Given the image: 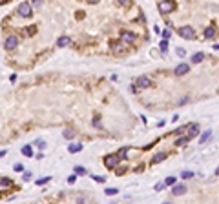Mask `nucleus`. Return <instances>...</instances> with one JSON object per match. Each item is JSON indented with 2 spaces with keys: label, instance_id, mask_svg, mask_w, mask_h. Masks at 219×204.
Masks as SVG:
<instances>
[{
  "label": "nucleus",
  "instance_id": "f8f14e48",
  "mask_svg": "<svg viewBox=\"0 0 219 204\" xmlns=\"http://www.w3.org/2000/svg\"><path fill=\"white\" fill-rule=\"evenodd\" d=\"M184 73H188V64H179L175 67V75H184Z\"/></svg>",
  "mask_w": 219,
  "mask_h": 204
},
{
  "label": "nucleus",
  "instance_id": "9b49d317",
  "mask_svg": "<svg viewBox=\"0 0 219 204\" xmlns=\"http://www.w3.org/2000/svg\"><path fill=\"white\" fill-rule=\"evenodd\" d=\"M62 135H64V139H73L75 135H77V131H75L73 128H66V129L62 131Z\"/></svg>",
  "mask_w": 219,
  "mask_h": 204
},
{
  "label": "nucleus",
  "instance_id": "ea45409f",
  "mask_svg": "<svg viewBox=\"0 0 219 204\" xmlns=\"http://www.w3.org/2000/svg\"><path fill=\"white\" fill-rule=\"evenodd\" d=\"M117 4H121V6H124V4H128V0H117Z\"/></svg>",
  "mask_w": 219,
  "mask_h": 204
},
{
  "label": "nucleus",
  "instance_id": "f704fd0d",
  "mask_svg": "<svg viewBox=\"0 0 219 204\" xmlns=\"http://www.w3.org/2000/svg\"><path fill=\"white\" fill-rule=\"evenodd\" d=\"M33 6H35V7H40V6H42V0H33Z\"/></svg>",
  "mask_w": 219,
  "mask_h": 204
},
{
  "label": "nucleus",
  "instance_id": "c9c22d12",
  "mask_svg": "<svg viewBox=\"0 0 219 204\" xmlns=\"http://www.w3.org/2000/svg\"><path fill=\"white\" fill-rule=\"evenodd\" d=\"M22 170H24V166H22V164H15V171H22Z\"/></svg>",
  "mask_w": 219,
  "mask_h": 204
},
{
  "label": "nucleus",
  "instance_id": "423d86ee",
  "mask_svg": "<svg viewBox=\"0 0 219 204\" xmlns=\"http://www.w3.org/2000/svg\"><path fill=\"white\" fill-rule=\"evenodd\" d=\"M110 46H112V51L113 53H121V51H124V42H117V40H113V42H110Z\"/></svg>",
  "mask_w": 219,
  "mask_h": 204
},
{
  "label": "nucleus",
  "instance_id": "20e7f679",
  "mask_svg": "<svg viewBox=\"0 0 219 204\" xmlns=\"http://www.w3.org/2000/svg\"><path fill=\"white\" fill-rule=\"evenodd\" d=\"M16 46H18V38H16L15 35H9V37L6 38V42H4V48H6L8 51H13Z\"/></svg>",
  "mask_w": 219,
  "mask_h": 204
},
{
  "label": "nucleus",
  "instance_id": "a211bd4d",
  "mask_svg": "<svg viewBox=\"0 0 219 204\" xmlns=\"http://www.w3.org/2000/svg\"><path fill=\"white\" fill-rule=\"evenodd\" d=\"M203 58H205V55H203V53H194V55H192V62H194V64L201 62Z\"/></svg>",
  "mask_w": 219,
  "mask_h": 204
},
{
  "label": "nucleus",
  "instance_id": "aec40b11",
  "mask_svg": "<svg viewBox=\"0 0 219 204\" xmlns=\"http://www.w3.org/2000/svg\"><path fill=\"white\" fill-rule=\"evenodd\" d=\"M188 140H190V137H188V135H186V137H181V139H177V140H175V146H184Z\"/></svg>",
  "mask_w": 219,
  "mask_h": 204
},
{
  "label": "nucleus",
  "instance_id": "5701e85b",
  "mask_svg": "<svg viewBox=\"0 0 219 204\" xmlns=\"http://www.w3.org/2000/svg\"><path fill=\"white\" fill-rule=\"evenodd\" d=\"M104 193H106V195H117V193H119V190H117V188H106V190H104Z\"/></svg>",
  "mask_w": 219,
  "mask_h": 204
},
{
  "label": "nucleus",
  "instance_id": "e433bc0d",
  "mask_svg": "<svg viewBox=\"0 0 219 204\" xmlns=\"http://www.w3.org/2000/svg\"><path fill=\"white\" fill-rule=\"evenodd\" d=\"M163 188H164V182H159V184H157V186H155V190H157V191H161V190H163Z\"/></svg>",
  "mask_w": 219,
  "mask_h": 204
},
{
  "label": "nucleus",
  "instance_id": "ddd939ff",
  "mask_svg": "<svg viewBox=\"0 0 219 204\" xmlns=\"http://www.w3.org/2000/svg\"><path fill=\"white\" fill-rule=\"evenodd\" d=\"M164 158H166V153H164V151H161V153H157V155H153L152 162H153V164H157V162H163Z\"/></svg>",
  "mask_w": 219,
  "mask_h": 204
},
{
  "label": "nucleus",
  "instance_id": "a878e982",
  "mask_svg": "<svg viewBox=\"0 0 219 204\" xmlns=\"http://www.w3.org/2000/svg\"><path fill=\"white\" fill-rule=\"evenodd\" d=\"M164 184H166V186H173V184H175V179H173V177H168V179L164 180Z\"/></svg>",
  "mask_w": 219,
  "mask_h": 204
},
{
  "label": "nucleus",
  "instance_id": "c85d7f7f",
  "mask_svg": "<svg viewBox=\"0 0 219 204\" xmlns=\"http://www.w3.org/2000/svg\"><path fill=\"white\" fill-rule=\"evenodd\" d=\"M93 126H95V128H100V117H99V115L93 119Z\"/></svg>",
  "mask_w": 219,
  "mask_h": 204
},
{
  "label": "nucleus",
  "instance_id": "473e14b6",
  "mask_svg": "<svg viewBox=\"0 0 219 204\" xmlns=\"http://www.w3.org/2000/svg\"><path fill=\"white\" fill-rule=\"evenodd\" d=\"M92 179L97 180V182H104V177H95V175H92Z\"/></svg>",
  "mask_w": 219,
  "mask_h": 204
},
{
  "label": "nucleus",
  "instance_id": "1a4fd4ad",
  "mask_svg": "<svg viewBox=\"0 0 219 204\" xmlns=\"http://www.w3.org/2000/svg\"><path fill=\"white\" fill-rule=\"evenodd\" d=\"M137 86H141V87H150V86H152V80H150L148 77H139V78H137Z\"/></svg>",
  "mask_w": 219,
  "mask_h": 204
},
{
  "label": "nucleus",
  "instance_id": "c03bdc74",
  "mask_svg": "<svg viewBox=\"0 0 219 204\" xmlns=\"http://www.w3.org/2000/svg\"><path fill=\"white\" fill-rule=\"evenodd\" d=\"M215 175H219V168H217V170H215Z\"/></svg>",
  "mask_w": 219,
  "mask_h": 204
},
{
  "label": "nucleus",
  "instance_id": "37998d69",
  "mask_svg": "<svg viewBox=\"0 0 219 204\" xmlns=\"http://www.w3.org/2000/svg\"><path fill=\"white\" fill-rule=\"evenodd\" d=\"M6 2H9V0H0V6H2V4H6Z\"/></svg>",
  "mask_w": 219,
  "mask_h": 204
},
{
  "label": "nucleus",
  "instance_id": "39448f33",
  "mask_svg": "<svg viewBox=\"0 0 219 204\" xmlns=\"http://www.w3.org/2000/svg\"><path fill=\"white\" fill-rule=\"evenodd\" d=\"M179 35H181L183 38H194V37H195V29H194L192 26H183V28L179 29Z\"/></svg>",
  "mask_w": 219,
  "mask_h": 204
},
{
  "label": "nucleus",
  "instance_id": "7c9ffc66",
  "mask_svg": "<svg viewBox=\"0 0 219 204\" xmlns=\"http://www.w3.org/2000/svg\"><path fill=\"white\" fill-rule=\"evenodd\" d=\"M170 37H172V33H170L168 29H166V31H163V38H164V40H168Z\"/></svg>",
  "mask_w": 219,
  "mask_h": 204
},
{
  "label": "nucleus",
  "instance_id": "6e6552de",
  "mask_svg": "<svg viewBox=\"0 0 219 204\" xmlns=\"http://www.w3.org/2000/svg\"><path fill=\"white\" fill-rule=\"evenodd\" d=\"M121 38H122V42H124V44H130V42H135V35H134V33H128V31H122Z\"/></svg>",
  "mask_w": 219,
  "mask_h": 204
},
{
  "label": "nucleus",
  "instance_id": "4468645a",
  "mask_svg": "<svg viewBox=\"0 0 219 204\" xmlns=\"http://www.w3.org/2000/svg\"><path fill=\"white\" fill-rule=\"evenodd\" d=\"M68 151H70V153H79V151H82V144H79V142L70 144V146H68Z\"/></svg>",
  "mask_w": 219,
  "mask_h": 204
},
{
  "label": "nucleus",
  "instance_id": "58836bf2",
  "mask_svg": "<svg viewBox=\"0 0 219 204\" xmlns=\"http://www.w3.org/2000/svg\"><path fill=\"white\" fill-rule=\"evenodd\" d=\"M68 182H70V184H73V182H75V175H71V177L68 179Z\"/></svg>",
  "mask_w": 219,
  "mask_h": 204
},
{
  "label": "nucleus",
  "instance_id": "dca6fc26",
  "mask_svg": "<svg viewBox=\"0 0 219 204\" xmlns=\"http://www.w3.org/2000/svg\"><path fill=\"white\" fill-rule=\"evenodd\" d=\"M210 137H212V129H208V131H205V133L201 135V139H199V144H205V142H206V140H208Z\"/></svg>",
  "mask_w": 219,
  "mask_h": 204
},
{
  "label": "nucleus",
  "instance_id": "f257e3e1",
  "mask_svg": "<svg viewBox=\"0 0 219 204\" xmlns=\"http://www.w3.org/2000/svg\"><path fill=\"white\" fill-rule=\"evenodd\" d=\"M175 9V2L173 0H163V2H159V11L163 15H168Z\"/></svg>",
  "mask_w": 219,
  "mask_h": 204
},
{
  "label": "nucleus",
  "instance_id": "4be33fe9",
  "mask_svg": "<svg viewBox=\"0 0 219 204\" xmlns=\"http://www.w3.org/2000/svg\"><path fill=\"white\" fill-rule=\"evenodd\" d=\"M159 49H161V53H168V40H163V42H161Z\"/></svg>",
  "mask_w": 219,
  "mask_h": 204
},
{
  "label": "nucleus",
  "instance_id": "f3484780",
  "mask_svg": "<svg viewBox=\"0 0 219 204\" xmlns=\"http://www.w3.org/2000/svg\"><path fill=\"white\" fill-rule=\"evenodd\" d=\"M205 37L206 38H214L215 37V28H206L205 29Z\"/></svg>",
  "mask_w": 219,
  "mask_h": 204
},
{
  "label": "nucleus",
  "instance_id": "c756f323",
  "mask_svg": "<svg viewBox=\"0 0 219 204\" xmlns=\"http://www.w3.org/2000/svg\"><path fill=\"white\" fill-rule=\"evenodd\" d=\"M175 53H177L179 57H184V55H186V51H184L183 48H177V49H175Z\"/></svg>",
  "mask_w": 219,
  "mask_h": 204
},
{
  "label": "nucleus",
  "instance_id": "b1692460",
  "mask_svg": "<svg viewBox=\"0 0 219 204\" xmlns=\"http://www.w3.org/2000/svg\"><path fill=\"white\" fill-rule=\"evenodd\" d=\"M0 184H2V186H11V179H8V177L0 179Z\"/></svg>",
  "mask_w": 219,
  "mask_h": 204
},
{
  "label": "nucleus",
  "instance_id": "a19ab883",
  "mask_svg": "<svg viewBox=\"0 0 219 204\" xmlns=\"http://www.w3.org/2000/svg\"><path fill=\"white\" fill-rule=\"evenodd\" d=\"M6 153H8V151H6V149H2V151H0V157H4Z\"/></svg>",
  "mask_w": 219,
  "mask_h": 204
},
{
  "label": "nucleus",
  "instance_id": "9d476101",
  "mask_svg": "<svg viewBox=\"0 0 219 204\" xmlns=\"http://www.w3.org/2000/svg\"><path fill=\"white\" fill-rule=\"evenodd\" d=\"M197 133H199V126H197V124H190L188 126V137L192 139V137H195Z\"/></svg>",
  "mask_w": 219,
  "mask_h": 204
},
{
  "label": "nucleus",
  "instance_id": "79ce46f5",
  "mask_svg": "<svg viewBox=\"0 0 219 204\" xmlns=\"http://www.w3.org/2000/svg\"><path fill=\"white\" fill-rule=\"evenodd\" d=\"M88 2H90V4H97V2H99V0H88Z\"/></svg>",
  "mask_w": 219,
  "mask_h": 204
},
{
  "label": "nucleus",
  "instance_id": "6ab92c4d",
  "mask_svg": "<svg viewBox=\"0 0 219 204\" xmlns=\"http://www.w3.org/2000/svg\"><path fill=\"white\" fill-rule=\"evenodd\" d=\"M128 149H130V148H121V149L117 151V157L121 158V161H122V158H126V155H128Z\"/></svg>",
  "mask_w": 219,
  "mask_h": 204
},
{
  "label": "nucleus",
  "instance_id": "7ed1b4c3",
  "mask_svg": "<svg viewBox=\"0 0 219 204\" xmlns=\"http://www.w3.org/2000/svg\"><path fill=\"white\" fill-rule=\"evenodd\" d=\"M119 162H121V158L117 157V153H115V155H108V157H106V161H104L106 168H110V170L117 168V164H119Z\"/></svg>",
  "mask_w": 219,
  "mask_h": 204
},
{
  "label": "nucleus",
  "instance_id": "cd10ccee",
  "mask_svg": "<svg viewBox=\"0 0 219 204\" xmlns=\"http://www.w3.org/2000/svg\"><path fill=\"white\" fill-rule=\"evenodd\" d=\"M48 180H50V177H44V179H38V180H37V184H38V186H42V184H46Z\"/></svg>",
  "mask_w": 219,
  "mask_h": 204
},
{
  "label": "nucleus",
  "instance_id": "2eb2a0df",
  "mask_svg": "<svg viewBox=\"0 0 219 204\" xmlns=\"http://www.w3.org/2000/svg\"><path fill=\"white\" fill-rule=\"evenodd\" d=\"M70 42H71L70 37H60V38L57 40V46H58V48H64V46H68Z\"/></svg>",
  "mask_w": 219,
  "mask_h": 204
},
{
  "label": "nucleus",
  "instance_id": "412c9836",
  "mask_svg": "<svg viewBox=\"0 0 219 204\" xmlns=\"http://www.w3.org/2000/svg\"><path fill=\"white\" fill-rule=\"evenodd\" d=\"M22 155H26V157H31V155H33V149H31V146H24V148H22Z\"/></svg>",
  "mask_w": 219,
  "mask_h": 204
},
{
  "label": "nucleus",
  "instance_id": "4c0bfd02",
  "mask_svg": "<svg viewBox=\"0 0 219 204\" xmlns=\"http://www.w3.org/2000/svg\"><path fill=\"white\" fill-rule=\"evenodd\" d=\"M35 33V26H29V29H28V35H33Z\"/></svg>",
  "mask_w": 219,
  "mask_h": 204
},
{
  "label": "nucleus",
  "instance_id": "bb28decb",
  "mask_svg": "<svg viewBox=\"0 0 219 204\" xmlns=\"http://www.w3.org/2000/svg\"><path fill=\"white\" fill-rule=\"evenodd\" d=\"M181 177H183V179H192V177H194V171H183Z\"/></svg>",
  "mask_w": 219,
  "mask_h": 204
},
{
  "label": "nucleus",
  "instance_id": "f03ea898",
  "mask_svg": "<svg viewBox=\"0 0 219 204\" xmlns=\"http://www.w3.org/2000/svg\"><path fill=\"white\" fill-rule=\"evenodd\" d=\"M16 13H18L20 16H24V18H29V16H31V4H29V2H22V4L18 6Z\"/></svg>",
  "mask_w": 219,
  "mask_h": 204
},
{
  "label": "nucleus",
  "instance_id": "0eeeda50",
  "mask_svg": "<svg viewBox=\"0 0 219 204\" xmlns=\"http://www.w3.org/2000/svg\"><path fill=\"white\" fill-rule=\"evenodd\" d=\"M172 193H173L175 197L184 195V193H186V186H184V184H175V186H173V190H172Z\"/></svg>",
  "mask_w": 219,
  "mask_h": 204
},
{
  "label": "nucleus",
  "instance_id": "2f4dec72",
  "mask_svg": "<svg viewBox=\"0 0 219 204\" xmlns=\"http://www.w3.org/2000/svg\"><path fill=\"white\" fill-rule=\"evenodd\" d=\"M37 146H38L40 149H44V148H46V142H44V140H37Z\"/></svg>",
  "mask_w": 219,
  "mask_h": 204
},
{
  "label": "nucleus",
  "instance_id": "393cba45",
  "mask_svg": "<svg viewBox=\"0 0 219 204\" xmlns=\"http://www.w3.org/2000/svg\"><path fill=\"white\" fill-rule=\"evenodd\" d=\"M75 173H77V175H84V173H86V168H82V166H75Z\"/></svg>",
  "mask_w": 219,
  "mask_h": 204
},
{
  "label": "nucleus",
  "instance_id": "72a5a7b5",
  "mask_svg": "<svg viewBox=\"0 0 219 204\" xmlns=\"http://www.w3.org/2000/svg\"><path fill=\"white\" fill-rule=\"evenodd\" d=\"M24 180H31V171H26L24 173Z\"/></svg>",
  "mask_w": 219,
  "mask_h": 204
}]
</instances>
